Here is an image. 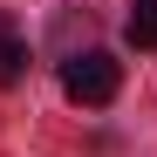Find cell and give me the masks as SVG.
I'll return each instance as SVG.
<instances>
[{
	"label": "cell",
	"instance_id": "6da1fadb",
	"mask_svg": "<svg viewBox=\"0 0 157 157\" xmlns=\"http://www.w3.org/2000/svg\"><path fill=\"white\" fill-rule=\"evenodd\" d=\"M123 89V68H116V55H102V48H89V55H68L62 62V96L68 102H82V109H102Z\"/></svg>",
	"mask_w": 157,
	"mask_h": 157
},
{
	"label": "cell",
	"instance_id": "7a4b0ae2",
	"mask_svg": "<svg viewBox=\"0 0 157 157\" xmlns=\"http://www.w3.org/2000/svg\"><path fill=\"white\" fill-rule=\"evenodd\" d=\"M21 75H28V48H21V34H14V21L0 14V89H14Z\"/></svg>",
	"mask_w": 157,
	"mask_h": 157
},
{
	"label": "cell",
	"instance_id": "3957f363",
	"mask_svg": "<svg viewBox=\"0 0 157 157\" xmlns=\"http://www.w3.org/2000/svg\"><path fill=\"white\" fill-rule=\"evenodd\" d=\"M130 41L157 48V0H137V7H130Z\"/></svg>",
	"mask_w": 157,
	"mask_h": 157
}]
</instances>
